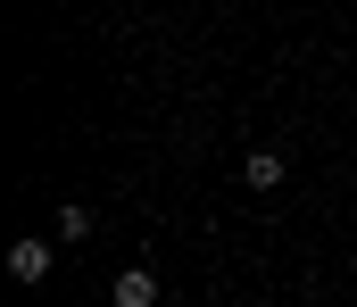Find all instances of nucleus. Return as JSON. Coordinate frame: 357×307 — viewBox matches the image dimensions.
Segmentation results:
<instances>
[{
	"mask_svg": "<svg viewBox=\"0 0 357 307\" xmlns=\"http://www.w3.org/2000/svg\"><path fill=\"white\" fill-rule=\"evenodd\" d=\"M116 307H158V274L150 266H125L116 274Z\"/></svg>",
	"mask_w": 357,
	"mask_h": 307,
	"instance_id": "obj_1",
	"label": "nucleus"
},
{
	"mask_svg": "<svg viewBox=\"0 0 357 307\" xmlns=\"http://www.w3.org/2000/svg\"><path fill=\"white\" fill-rule=\"evenodd\" d=\"M8 274H17V283H42V274H50V241H17V249H8Z\"/></svg>",
	"mask_w": 357,
	"mask_h": 307,
	"instance_id": "obj_2",
	"label": "nucleus"
},
{
	"mask_svg": "<svg viewBox=\"0 0 357 307\" xmlns=\"http://www.w3.org/2000/svg\"><path fill=\"white\" fill-rule=\"evenodd\" d=\"M241 175H250V191H274V183H282V150H250Z\"/></svg>",
	"mask_w": 357,
	"mask_h": 307,
	"instance_id": "obj_3",
	"label": "nucleus"
},
{
	"mask_svg": "<svg viewBox=\"0 0 357 307\" xmlns=\"http://www.w3.org/2000/svg\"><path fill=\"white\" fill-rule=\"evenodd\" d=\"M50 233H59V241H91V207H84V200H67L59 216H50Z\"/></svg>",
	"mask_w": 357,
	"mask_h": 307,
	"instance_id": "obj_4",
	"label": "nucleus"
}]
</instances>
